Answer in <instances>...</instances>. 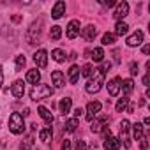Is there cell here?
Listing matches in <instances>:
<instances>
[{"mask_svg": "<svg viewBox=\"0 0 150 150\" xmlns=\"http://www.w3.org/2000/svg\"><path fill=\"white\" fill-rule=\"evenodd\" d=\"M103 83H104V74H103V72H99V69H96V71H94V74L88 78L87 85H85V90H87L88 94H97V92L101 90Z\"/></svg>", "mask_w": 150, "mask_h": 150, "instance_id": "obj_1", "label": "cell"}, {"mask_svg": "<svg viewBox=\"0 0 150 150\" xmlns=\"http://www.w3.org/2000/svg\"><path fill=\"white\" fill-rule=\"evenodd\" d=\"M51 94H53V88H51L50 85H42V83L34 85V88L30 90V97H32V101H42V99H48Z\"/></svg>", "mask_w": 150, "mask_h": 150, "instance_id": "obj_2", "label": "cell"}, {"mask_svg": "<svg viewBox=\"0 0 150 150\" xmlns=\"http://www.w3.org/2000/svg\"><path fill=\"white\" fill-rule=\"evenodd\" d=\"M9 131L13 134H21L25 132V120L21 113H13L9 117Z\"/></svg>", "mask_w": 150, "mask_h": 150, "instance_id": "obj_3", "label": "cell"}, {"mask_svg": "<svg viewBox=\"0 0 150 150\" xmlns=\"http://www.w3.org/2000/svg\"><path fill=\"white\" fill-rule=\"evenodd\" d=\"M42 27V21L39 20V21H35V23H32V27H30V30H28V34H27V39H28V44H37V41H39V37H41V28Z\"/></svg>", "mask_w": 150, "mask_h": 150, "instance_id": "obj_4", "label": "cell"}, {"mask_svg": "<svg viewBox=\"0 0 150 150\" xmlns=\"http://www.w3.org/2000/svg\"><path fill=\"white\" fill-rule=\"evenodd\" d=\"M131 124H129V120H122L120 122V141H124V146L125 148H131V138H129V127Z\"/></svg>", "mask_w": 150, "mask_h": 150, "instance_id": "obj_5", "label": "cell"}, {"mask_svg": "<svg viewBox=\"0 0 150 150\" xmlns=\"http://www.w3.org/2000/svg\"><path fill=\"white\" fill-rule=\"evenodd\" d=\"M101 108H103V104H101L99 101H92V103H88V106H87V120L92 122L94 117L101 111Z\"/></svg>", "mask_w": 150, "mask_h": 150, "instance_id": "obj_6", "label": "cell"}, {"mask_svg": "<svg viewBox=\"0 0 150 150\" xmlns=\"http://www.w3.org/2000/svg\"><path fill=\"white\" fill-rule=\"evenodd\" d=\"M67 37L69 39H76L80 35V21L78 20H71L69 25H67Z\"/></svg>", "mask_w": 150, "mask_h": 150, "instance_id": "obj_7", "label": "cell"}, {"mask_svg": "<svg viewBox=\"0 0 150 150\" xmlns=\"http://www.w3.org/2000/svg\"><path fill=\"white\" fill-rule=\"evenodd\" d=\"M129 14V4L127 2H120V4H117V9H115V13H113V18L115 20H122V18H125Z\"/></svg>", "mask_w": 150, "mask_h": 150, "instance_id": "obj_8", "label": "cell"}, {"mask_svg": "<svg viewBox=\"0 0 150 150\" xmlns=\"http://www.w3.org/2000/svg\"><path fill=\"white\" fill-rule=\"evenodd\" d=\"M103 146L106 148V150H118L120 146H122V143H120V139L118 138H115V136H108V138H104V141H103Z\"/></svg>", "mask_w": 150, "mask_h": 150, "instance_id": "obj_9", "label": "cell"}, {"mask_svg": "<svg viewBox=\"0 0 150 150\" xmlns=\"http://www.w3.org/2000/svg\"><path fill=\"white\" fill-rule=\"evenodd\" d=\"M34 62H35V65H37V67L44 69V67L48 65V53H46L44 50L35 51V55H34Z\"/></svg>", "mask_w": 150, "mask_h": 150, "instance_id": "obj_10", "label": "cell"}, {"mask_svg": "<svg viewBox=\"0 0 150 150\" xmlns=\"http://www.w3.org/2000/svg\"><path fill=\"white\" fill-rule=\"evenodd\" d=\"M81 37L85 39V41H94L96 39V35H97V28L94 27V25H87L85 28H81Z\"/></svg>", "mask_w": 150, "mask_h": 150, "instance_id": "obj_11", "label": "cell"}, {"mask_svg": "<svg viewBox=\"0 0 150 150\" xmlns=\"http://www.w3.org/2000/svg\"><path fill=\"white\" fill-rule=\"evenodd\" d=\"M120 83H122V80H120L118 76L108 81V92H110V96H111V97L118 96V92H120Z\"/></svg>", "mask_w": 150, "mask_h": 150, "instance_id": "obj_12", "label": "cell"}, {"mask_svg": "<svg viewBox=\"0 0 150 150\" xmlns=\"http://www.w3.org/2000/svg\"><path fill=\"white\" fill-rule=\"evenodd\" d=\"M108 122H110V118L104 115V117H101V118H97V120H94V124H92V127H90V131L92 132H101L104 127H108Z\"/></svg>", "mask_w": 150, "mask_h": 150, "instance_id": "obj_13", "label": "cell"}, {"mask_svg": "<svg viewBox=\"0 0 150 150\" xmlns=\"http://www.w3.org/2000/svg\"><path fill=\"white\" fill-rule=\"evenodd\" d=\"M141 42H143V32H141V30H136L132 35H129V37H127V46H131V48L139 46Z\"/></svg>", "mask_w": 150, "mask_h": 150, "instance_id": "obj_14", "label": "cell"}, {"mask_svg": "<svg viewBox=\"0 0 150 150\" xmlns=\"http://www.w3.org/2000/svg\"><path fill=\"white\" fill-rule=\"evenodd\" d=\"M65 14V2H57L55 6H53V9H51V18H55V20H58V18H62Z\"/></svg>", "mask_w": 150, "mask_h": 150, "instance_id": "obj_15", "label": "cell"}, {"mask_svg": "<svg viewBox=\"0 0 150 150\" xmlns=\"http://www.w3.org/2000/svg\"><path fill=\"white\" fill-rule=\"evenodd\" d=\"M51 81H53V85H55L57 88H62V87L65 85V78H64L62 71H53V72H51Z\"/></svg>", "mask_w": 150, "mask_h": 150, "instance_id": "obj_16", "label": "cell"}, {"mask_svg": "<svg viewBox=\"0 0 150 150\" xmlns=\"http://www.w3.org/2000/svg\"><path fill=\"white\" fill-rule=\"evenodd\" d=\"M11 92H13V96H14L16 99H20V97H23V94H25V83H23L21 80H18V81H14V85L11 87Z\"/></svg>", "mask_w": 150, "mask_h": 150, "instance_id": "obj_17", "label": "cell"}, {"mask_svg": "<svg viewBox=\"0 0 150 150\" xmlns=\"http://www.w3.org/2000/svg\"><path fill=\"white\" fill-rule=\"evenodd\" d=\"M39 80H41V72H39L37 69H30V71L27 72V81H28V83L37 85V83H39Z\"/></svg>", "mask_w": 150, "mask_h": 150, "instance_id": "obj_18", "label": "cell"}, {"mask_svg": "<svg viewBox=\"0 0 150 150\" xmlns=\"http://www.w3.org/2000/svg\"><path fill=\"white\" fill-rule=\"evenodd\" d=\"M78 78H80V67L78 65H71V69H69V81H71V85H76Z\"/></svg>", "mask_w": 150, "mask_h": 150, "instance_id": "obj_19", "label": "cell"}, {"mask_svg": "<svg viewBox=\"0 0 150 150\" xmlns=\"http://www.w3.org/2000/svg\"><path fill=\"white\" fill-rule=\"evenodd\" d=\"M37 111H39V115H41V118H42L44 122H48V124H51V122H53V113H51L48 108L39 106V108H37Z\"/></svg>", "mask_w": 150, "mask_h": 150, "instance_id": "obj_20", "label": "cell"}, {"mask_svg": "<svg viewBox=\"0 0 150 150\" xmlns=\"http://www.w3.org/2000/svg\"><path fill=\"white\" fill-rule=\"evenodd\" d=\"M51 136H53V129H51V127H42V129L39 131V138H41V141H44V143L51 141Z\"/></svg>", "mask_w": 150, "mask_h": 150, "instance_id": "obj_21", "label": "cell"}, {"mask_svg": "<svg viewBox=\"0 0 150 150\" xmlns=\"http://www.w3.org/2000/svg\"><path fill=\"white\" fill-rule=\"evenodd\" d=\"M129 32V25L125 23V21H118L117 25H115V35H125Z\"/></svg>", "mask_w": 150, "mask_h": 150, "instance_id": "obj_22", "label": "cell"}, {"mask_svg": "<svg viewBox=\"0 0 150 150\" xmlns=\"http://www.w3.org/2000/svg\"><path fill=\"white\" fill-rule=\"evenodd\" d=\"M120 88H122V92L125 94V97L134 90V81L132 80H124L122 83H120Z\"/></svg>", "mask_w": 150, "mask_h": 150, "instance_id": "obj_23", "label": "cell"}, {"mask_svg": "<svg viewBox=\"0 0 150 150\" xmlns=\"http://www.w3.org/2000/svg\"><path fill=\"white\" fill-rule=\"evenodd\" d=\"M71 106H72V99L71 97H64L62 101H60V104H58V108H60V113H69V110H71Z\"/></svg>", "mask_w": 150, "mask_h": 150, "instance_id": "obj_24", "label": "cell"}, {"mask_svg": "<svg viewBox=\"0 0 150 150\" xmlns=\"http://www.w3.org/2000/svg\"><path fill=\"white\" fill-rule=\"evenodd\" d=\"M90 58H92L94 62H103V60H104V51H103V48H94V50L90 51Z\"/></svg>", "mask_w": 150, "mask_h": 150, "instance_id": "obj_25", "label": "cell"}, {"mask_svg": "<svg viewBox=\"0 0 150 150\" xmlns=\"http://www.w3.org/2000/svg\"><path fill=\"white\" fill-rule=\"evenodd\" d=\"M115 39H117V35H115V34L106 32V34L103 35V44H104V46H111V44H115Z\"/></svg>", "mask_w": 150, "mask_h": 150, "instance_id": "obj_26", "label": "cell"}, {"mask_svg": "<svg viewBox=\"0 0 150 150\" xmlns=\"http://www.w3.org/2000/svg\"><path fill=\"white\" fill-rule=\"evenodd\" d=\"M127 104H129V97H122V99H118V103L115 104V110H117V113H122V111L127 108Z\"/></svg>", "mask_w": 150, "mask_h": 150, "instance_id": "obj_27", "label": "cell"}, {"mask_svg": "<svg viewBox=\"0 0 150 150\" xmlns=\"http://www.w3.org/2000/svg\"><path fill=\"white\" fill-rule=\"evenodd\" d=\"M76 127H78V118H71V120L65 122V131L67 132H74Z\"/></svg>", "mask_w": 150, "mask_h": 150, "instance_id": "obj_28", "label": "cell"}, {"mask_svg": "<svg viewBox=\"0 0 150 150\" xmlns=\"http://www.w3.org/2000/svg\"><path fill=\"white\" fill-rule=\"evenodd\" d=\"M60 35H62V28H60L58 25L51 27V30H50V37H51L53 41H58V39H60Z\"/></svg>", "mask_w": 150, "mask_h": 150, "instance_id": "obj_29", "label": "cell"}, {"mask_svg": "<svg viewBox=\"0 0 150 150\" xmlns=\"http://www.w3.org/2000/svg\"><path fill=\"white\" fill-rule=\"evenodd\" d=\"M51 57H53L55 62H64V60H65V53H64L62 50H58V48L51 51Z\"/></svg>", "mask_w": 150, "mask_h": 150, "instance_id": "obj_30", "label": "cell"}, {"mask_svg": "<svg viewBox=\"0 0 150 150\" xmlns=\"http://www.w3.org/2000/svg\"><path fill=\"white\" fill-rule=\"evenodd\" d=\"M132 136H134V139H139L143 136V125L141 124H134L132 125Z\"/></svg>", "mask_w": 150, "mask_h": 150, "instance_id": "obj_31", "label": "cell"}, {"mask_svg": "<svg viewBox=\"0 0 150 150\" xmlns=\"http://www.w3.org/2000/svg\"><path fill=\"white\" fill-rule=\"evenodd\" d=\"M94 71H96V67L92 64H85L83 69H81V74H83V76H87V78H90L92 74H94Z\"/></svg>", "mask_w": 150, "mask_h": 150, "instance_id": "obj_32", "label": "cell"}, {"mask_svg": "<svg viewBox=\"0 0 150 150\" xmlns=\"http://www.w3.org/2000/svg\"><path fill=\"white\" fill-rule=\"evenodd\" d=\"M25 62H27L25 57H23V55H18V57H16V71H21V69L25 67Z\"/></svg>", "mask_w": 150, "mask_h": 150, "instance_id": "obj_33", "label": "cell"}, {"mask_svg": "<svg viewBox=\"0 0 150 150\" xmlns=\"http://www.w3.org/2000/svg\"><path fill=\"white\" fill-rule=\"evenodd\" d=\"M32 145H34V139H32V138H27V141H23V143L20 145V148H21V150H30Z\"/></svg>", "mask_w": 150, "mask_h": 150, "instance_id": "obj_34", "label": "cell"}, {"mask_svg": "<svg viewBox=\"0 0 150 150\" xmlns=\"http://www.w3.org/2000/svg\"><path fill=\"white\" fill-rule=\"evenodd\" d=\"M111 69V62H103V65L99 67V72H103V74H106L108 71Z\"/></svg>", "mask_w": 150, "mask_h": 150, "instance_id": "obj_35", "label": "cell"}, {"mask_svg": "<svg viewBox=\"0 0 150 150\" xmlns=\"http://www.w3.org/2000/svg\"><path fill=\"white\" fill-rule=\"evenodd\" d=\"M139 141H141V143H139V148H141V150H146V146H148V138H146V136H141Z\"/></svg>", "mask_w": 150, "mask_h": 150, "instance_id": "obj_36", "label": "cell"}, {"mask_svg": "<svg viewBox=\"0 0 150 150\" xmlns=\"http://www.w3.org/2000/svg\"><path fill=\"white\" fill-rule=\"evenodd\" d=\"M85 148H87V143H85L83 139L76 141V148H74V150H85Z\"/></svg>", "mask_w": 150, "mask_h": 150, "instance_id": "obj_37", "label": "cell"}, {"mask_svg": "<svg viewBox=\"0 0 150 150\" xmlns=\"http://www.w3.org/2000/svg\"><path fill=\"white\" fill-rule=\"evenodd\" d=\"M129 72L132 74V76H136V74H138V64H131V67H129Z\"/></svg>", "mask_w": 150, "mask_h": 150, "instance_id": "obj_38", "label": "cell"}, {"mask_svg": "<svg viewBox=\"0 0 150 150\" xmlns=\"http://www.w3.org/2000/svg\"><path fill=\"white\" fill-rule=\"evenodd\" d=\"M101 4H103L104 7H113V6H115L113 0H101Z\"/></svg>", "mask_w": 150, "mask_h": 150, "instance_id": "obj_39", "label": "cell"}, {"mask_svg": "<svg viewBox=\"0 0 150 150\" xmlns=\"http://www.w3.org/2000/svg\"><path fill=\"white\" fill-rule=\"evenodd\" d=\"M60 150H71V141L69 139H64V143H62V148Z\"/></svg>", "mask_w": 150, "mask_h": 150, "instance_id": "obj_40", "label": "cell"}, {"mask_svg": "<svg viewBox=\"0 0 150 150\" xmlns=\"http://www.w3.org/2000/svg\"><path fill=\"white\" fill-rule=\"evenodd\" d=\"M81 113H83V110H81V108H76V110H74V118H80Z\"/></svg>", "mask_w": 150, "mask_h": 150, "instance_id": "obj_41", "label": "cell"}, {"mask_svg": "<svg viewBox=\"0 0 150 150\" xmlns=\"http://www.w3.org/2000/svg\"><path fill=\"white\" fill-rule=\"evenodd\" d=\"M143 53H145V55H148V53H150V46H148V44H145V46H143Z\"/></svg>", "mask_w": 150, "mask_h": 150, "instance_id": "obj_42", "label": "cell"}, {"mask_svg": "<svg viewBox=\"0 0 150 150\" xmlns=\"http://www.w3.org/2000/svg\"><path fill=\"white\" fill-rule=\"evenodd\" d=\"M2 81H4V72H2V65H0V87H2Z\"/></svg>", "mask_w": 150, "mask_h": 150, "instance_id": "obj_43", "label": "cell"}, {"mask_svg": "<svg viewBox=\"0 0 150 150\" xmlns=\"http://www.w3.org/2000/svg\"><path fill=\"white\" fill-rule=\"evenodd\" d=\"M127 111L132 113V111H134V104H127Z\"/></svg>", "mask_w": 150, "mask_h": 150, "instance_id": "obj_44", "label": "cell"}, {"mask_svg": "<svg viewBox=\"0 0 150 150\" xmlns=\"http://www.w3.org/2000/svg\"><path fill=\"white\" fill-rule=\"evenodd\" d=\"M143 85H145V87H148V74H146V76L143 78Z\"/></svg>", "mask_w": 150, "mask_h": 150, "instance_id": "obj_45", "label": "cell"}, {"mask_svg": "<svg viewBox=\"0 0 150 150\" xmlns=\"http://www.w3.org/2000/svg\"><path fill=\"white\" fill-rule=\"evenodd\" d=\"M13 21H14V23H18V21H21V16H13Z\"/></svg>", "mask_w": 150, "mask_h": 150, "instance_id": "obj_46", "label": "cell"}, {"mask_svg": "<svg viewBox=\"0 0 150 150\" xmlns=\"http://www.w3.org/2000/svg\"><path fill=\"white\" fill-rule=\"evenodd\" d=\"M143 124H145V125H150V118H148V117H145V120H143Z\"/></svg>", "mask_w": 150, "mask_h": 150, "instance_id": "obj_47", "label": "cell"}]
</instances>
